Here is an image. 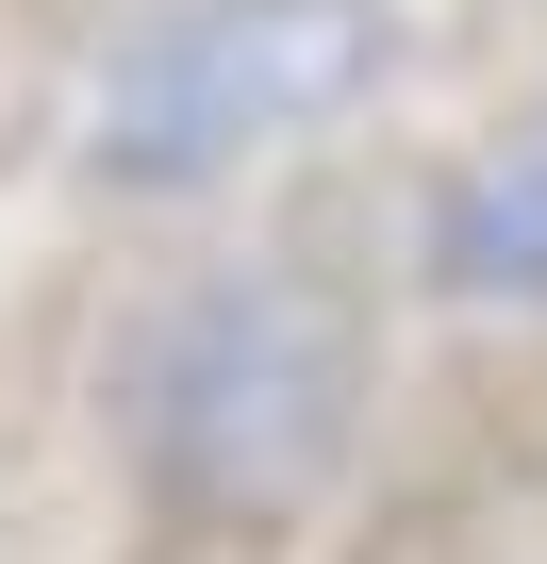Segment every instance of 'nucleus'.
Instances as JSON below:
<instances>
[{
    "label": "nucleus",
    "mask_w": 547,
    "mask_h": 564,
    "mask_svg": "<svg viewBox=\"0 0 547 564\" xmlns=\"http://www.w3.org/2000/svg\"><path fill=\"white\" fill-rule=\"evenodd\" d=\"M349 415H365V333L283 265H216L133 382V448H150V498L183 531L316 514V481L349 465Z\"/></svg>",
    "instance_id": "1"
},
{
    "label": "nucleus",
    "mask_w": 547,
    "mask_h": 564,
    "mask_svg": "<svg viewBox=\"0 0 547 564\" xmlns=\"http://www.w3.org/2000/svg\"><path fill=\"white\" fill-rule=\"evenodd\" d=\"M382 0H166L117 34L100 100H84V166L100 183H216L265 133H316L382 84Z\"/></svg>",
    "instance_id": "2"
},
{
    "label": "nucleus",
    "mask_w": 547,
    "mask_h": 564,
    "mask_svg": "<svg viewBox=\"0 0 547 564\" xmlns=\"http://www.w3.org/2000/svg\"><path fill=\"white\" fill-rule=\"evenodd\" d=\"M431 282H448V300H547V117L497 133V150L448 183V216H431Z\"/></svg>",
    "instance_id": "3"
}]
</instances>
